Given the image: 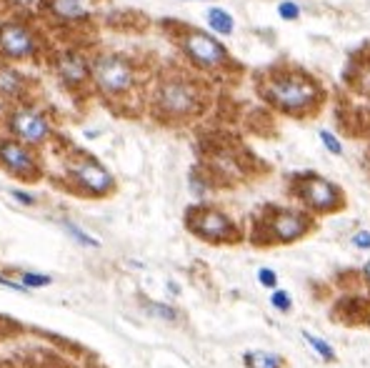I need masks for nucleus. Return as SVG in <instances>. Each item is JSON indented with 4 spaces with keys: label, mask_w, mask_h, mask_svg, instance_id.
<instances>
[{
    "label": "nucleus",
    "mask_w": 370,
    "mask_h": 368,
    "mask_svg": "<svg viewBox=\"0 0 370 368\" xmlns=\"http://www.w3.org/2000/svg\"><path fill=\"white\" fill-rule=\"evenodd\" d=\"M275 11H278V18H280V21H285V23L300 21V6L295 3V0H280Z\"/></svg>",
    "instance_id": "5701e85b"
},
{
    "label": "nucleus",
    "mask_w": 370,
    "mask_h": 368,
    "mask_svg": "<svg viewBox=\"0 0 370 368\" xmlns=\"http://www.w3.org/2000/svg\"><path fill=\"white\" fill-rule=\"evenodd\" d=\"M188 185H190V193H193L195 198L203 200V198H208V193L215 188V180L205 165H195V168L188 173Z\"/></svg>",
    "instance_id": "f3484780"
},
{
    "label": "nucleus",
    "mask_w": 370,
    "mask_h": 368,
    "mask_svg": "<svg viewBox=\"0 0 370 368\" xmlns=\"http://www.w3.org/2000/svg\"><path fill=\"white\" fill-rule=\"evenodd\" d=\"M41 8L63 26H86L91 21V11L83 0H41Z\"/></svg>",
    "instance_id": "ddd939ff"
},
{
    "label": "nucleus",
    "mask_w": 370,
    "mask_h": 368,
    "mask_svg": "<svg viewBox=\"0 0 370 368\" xmlns=\"http://www.w3.org/2000/svg\"><path fill=\"white\" fill-rule=\"evenodd\" d=\"M318 140H320V145H323V148L328 150L330 155H343L345 153L340 136H335L330 128H318Z\"/></svg>",
    "instance_id": "412c9836"
},
{
    "label": "nucleus",
    "mask_w": 370,
    "mask_h": 368,
    "mask_svg": "<svg viewBox=\"0 0 370 368\" xmlns=\"http://www.w3.org/2000/svg\"><path fill=\"white\" fill-rule=\"evenodd\" d=\"M315 220L300 205H265L253 223V243L293 245L315 228Z\"/></svg>",
    "instance_id": "39448f33"
},
{
    "label": "nucleus",
    "mask_w": 370,
    "mask_h": 368,
    "mask_svg": "<svg viewBox=\"0 0 370 368\" xmlns=\"http://www.w3.org/2000/svg\"><path fill=\"white\" fill-rule=\"evenodd\" d=\"M63 230H66L68 235H71L73 240H76L78 245H83V248H101V240L96 238V235L86 233V230L81 228V225H76L73 220H61Z\"/></svg>",
    "instance_id": "6ab92c4d"
},
{
    "label": "nucleus",
    "mask_w": 370,
    "mask_h": 368,
    "mask_svg": "<svg viewBox=\"0 0 370 368\" xmlns=\"http://www.w3.org/2000/svg\"><path fill=\"white\" fill-rule=\"evenodd\" d=\"M143 71L128 53L101 51L93 56V91L118 108L130 106L143 96Z\"/></svg>",
    "instance_id": "20e7f679"
},
{
    "label": "nucleus",
    "mask_w": 370,
    "mask_h": 368,
    "mask_svg": "<svg viewBox=\"0 0 370 368\" xmlns=\"http://www.w3.org/2000/svg\"><path fill=\"white\" fill-rule=\"evenodd\" d=\"M360 273H363V281H365V283H368V286H370V258H368V261L363 263V268H360Z\"/></svg>",
    "instance_id": "c85d7f7f"
},
{
    "label": "nucleus",
    "mask_w": 370,
    "mask_h": 368,
    "mask_svg": "<svg viewBox=\"0 0 370 368\" xmlns=\"http://www.w3.org/2000/svg\"><path fill=\"white\" fill-rule=\"evenodd\" d=\"M43 38L26 21L0 23V61L26 63L36 61L43 53Z\"/></svg>",
    "instance_id": "1a4fd4ad"
},
{
    "label": "nucleus",
    "mask_w": 370,
    "mask_h": 368,
    "mask_svg": "<svg viewBox=\"0 0 370 368\" xmlns=\"http://www.w3.org/2000/svg\"><path fill=\"white\" fill-rule=\"evenodd\" d=\"M140 303L145 306V311L150 313V316L160 318V321H168V323H175L178 318V311L173 306H168V303H158V301H148V298H140Z\"/></svg>",
    "instance_id": "aec40b11"
},
{
    "label": "nucleus",
    "mask_w": 370,
    "mask_h": 368,
    "mask_svg": "<svg viewBox=\"0 0 370 368\" xmlns=\"http://www.w3.org/2000/svg\"><path fill=\"white\" fill-rule=\"evenodd\" d=\"M210 103L208 88L188 71H165L148 91L153 118L165 126H188L205 113Z\"/></svg>",
    "instance_id": "f03ea898"
},
{
    "label": "nucleus",
    "mask_w": 370,
    "mask_h": 368,
    "mask_svg": "<svg viewBox=\"0 0 370 368\" xmlns=\"http://www.w3.org/2000/svg\"><path fill=\"white\" fill-rule=\"evenodd\" d=\"M0 168L6 170V173L16 175V178L26 180V183L38 180L43 173L41 160L33 153L31 145L21 143V140L11 138V136L0 138Z\"/></svg>",
    "instance_id": "f8f14e48"
},
{
    "label": "nucleus",
    "mask_w": 370,
    "mask_h": 368,
    "mask_svg": "<svg viewBox=\"0 0 370 368\" xmlns=\"http://www.w3.org/2000/svg\"><path fill=\"white\" fill-rule=\"evenodd\" d=\"M11 198H13V200H18V203H23V205H36V195L26 193V190L13 188V190H11Z\"/></svg>",
    "instance_id": "bb28decb"
},
{
    "label": "nucleus",
    "mask_w": 370,
    "mask_h": 368,
    "mask_svg": "<svg viewBox=\"0 0 370 368\" xmlns=\"http://www.w3.org/2000/svg\"><path fill=\"white\" fill-rule=\"evenodd\" d=\"M31 93V81L13 63L0 61V101L23 103Z\"/></svg>",
    "instance_id": "4468645a"
},
{
    "label": "nucleus",
    "mask_w": 370,
    "mask_h": 368,
    "mask_svg": "<svg viewBox=\"0 0 370 368\" xmlns=\"http://www.w3.org/2000/svg\"><path fill=\"white\" fill-rule=\"evenodd\" d=\"M0 288H6V291H21V293H28V288L23 286L21 281H11V278L0 276Z\"/></svg>",
    "instance_id": "cd10ccee"
},
{
    "label": "nucleus",
    "mask_w": 370,
    "mask_h": 368,
    "mask_svg": "<svg viewBox=\"0 0 370 368\" xmlns=\"http://www.w3.org/2000/svg\"><path fill=\"white\" fill-rule=\"evenodd\" d=\"M255 278H258L260 288H268V291H275L278 288V273L273 271V268H258V273H255Z\"/></svg>",
    "instance_id": "393cba45"
},
{
    "label": "nucleus",
    "mask_w": 370,
    "mask_h": 368,
    "mask_svg": "<svg viewBox=\"0 0 370 368\" xmlns=\"http://www.w3.org/2000/svg\"><path fill=\"white\" fill-rule=\"evenodd\" d=\"M53 73L68 93L93 91V58L78 48L61 51L53 61Z\"/></svg>",
    "instance_id": "9b49d317"
},
{
    "label": "nucleus",
    "mask_w": 370,
    "mask_h": 368,
    "mask_svg": "<svg viewBox=\"0 0 370 368\" xmlns=\"http://www.w3.org/2000/svg\"><path fill=\"white\" fill-rule=\"evenodd\" d=\"M245 368H285V356L265 348H250L240 356Z\"/></svg>",
    "instance_id": "2eb2a0df"
},
{
    "label": "nucleus",
    "mask_w": 370,
    "mask_h": 368,
    "mask_svg": "<svg viewBox=\"0 0 370 368\" xmlns=\"http://www.w3.org/2000/svg\"><path fill=\"white\" fill-rule=\"evenodd\" d=\"M160 26L163 31H165V36L175 43V48L183 53V58L188 61V66L193 68L198 76L228 78L240 73V66L235 63V58L230 56L228 46H225L215 33L195 28L190 26V23H180V21H163Z\"/></svg>",
    "instance_id": "7ed1b4c3"
},
{
    "label": "nucleus",
    "mask_w": 370,
    "mask_h": 368,
    "mask_svg": "<svg viewBox=\"0 0 370 368\" xmlns=\"http://www.w3.org/2000/svg\"><path fill=\"white\" fill-rule=\"evenodd\" d=\"M63 170L71 188L88 198H108L118 190V180L111 168H106V163L86 150H73L63 163Z\"/></svg>",
    "instance_id": "6e6552de"
},
{
    "label": "nucleus",
    "mask_w": 370,
    "mask_h": 368,
    "mask_svg": "<svg viewBox=\"0 0 370 368\" xmlns=\"http://www.w3.org/2000/svg\"><path fill=\"white\" fill-rule=\"evenodd\" d=\"M303 338H305V343H308L310 351H313V356H318L323 363L338 361V351H335L330 341H325V338L315 336V333H310V331H303Z\"/></svg>",
    "instance_id": "a211bd4d"
},
{
    "label": "nucleus",
    "mask_w": 370,
    "mask_h": 368,
    "mask_svg": "<svg viewBox=\"0 0 370 368\" xmlns=\"http://www.w3.org/2000/svg\"><path fill=\"white\" fill-rule=\"evenodd\" d=\"M270 306L278 313H290L293 311V296L285 288H275V291H270Z\"/></svg>",
    "instance_id": "4be33fe9"
},
{
    "label": "nucleus",
    "mask_w": 370,
    "mask_h": 368,
    "mask_svg": "<svg viewBox=\"0 0 370 368\" xmlns=\"http://www.w3.org/2000/svg\"><path fill=\"white\" fill-rule=\"evenodd\" d=\"M288 195L308 210L313 218H323V215L340 213L345 208V193L338 183L313 170H303V173H293L288 180Z\"/></svg>",
    "instance_id": "423d86ee"
},
{
    "label": "nucleus",
    "mask_w": 370,
    "mask_h": 368,
    "mask_svg": "<svg viewBox=\"0 0 370 368\" xmlns=\"http://www.w3.org/2000/svg\"><path fill=\"white\" fill-rule=\"evenodd\" d=\"M6 131L11 138L21 140V143L31 145V148H41L53 138L56 128L48 121V116L43 111L33 106H18L8 113L6 118Z\"/></svg>",
    "instance_id": "9d476101"
},
{
    "label": "nucleus",
    "mask_w": 370,
    "mask_h": 368,
    "mask_svg": "<svg viewBox=\"0 0 370 368\" xmlns=\"http://www.w3.org/2000/svg\"><path fill=\"white\" fill-rule=\"evenodd\" d=\"M205 23H208L210 33H215L218 38H228L235 33V18L225 8H210L205 13Z\"/></svg>",
    "instance_id": "dca6fc26"
},
{
    "label": "nucleus",
    "mask_w": 370,
    "mask_h": 368,
    "mask_svg": "<svg viewBox=\"0 0 370 368\" xmlns=\"http://www.w3.org/2000/svg\"><path fill=\"white\" fill-rule=\"evenodd\" d=\"M350 245H353L355 251H370V230L358 228L353 235H350Z\"/></svg>",
    "instance_id": "a878e982"
},
{
    "label": "nucleus",
    "mask_w": 370,
    "mask_h": 368,
    "mask_svg": "<svg viewBox=\"0 0 370 368\" xmlns=\"http://www.w3.org/2000/svg\"><path fill=\"white\" fill-rule=\"evenodd\" d=\"M260 101L275 113L295 121L313 118L325 103V88L310 71L300 66H270L255 78Z\"/></svg>",
    "instance_id": "f257e3e1"
},
{
    "label": "nucleus",
    "mask_w": 370,
    "mask_h": 368,
    "mask_svg": "<svg viewBox=\"0 0 370 368\" xmlns=\"http://www.w3.org/2000/svg\"><path fill=\"white\" fill-rule=\"evenodd\" d=\"M21 283L28 288V291H31V288H46V286H51L53 278H51V276H43V273L23 271V273H21Z\"/></svg>",
    "instance_id": "b1692460"
},
{
    "label": "nucleus",
    "mask_w": 370,
    "mask_h": 368,
    "mask_svg": "<svg viewBox=\"0 0 370 368\" xmlns=\"http://www.w3.org/2000/svg\"><path fill=\"white\" fill-rule=\"evenodd\" d=\"M185 228L210 245H235L243 240V228L225 208L213 203H198L185 210Z\"/></svg>",
    "instance_id": "0eeeda50"
}]
</instances>
